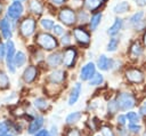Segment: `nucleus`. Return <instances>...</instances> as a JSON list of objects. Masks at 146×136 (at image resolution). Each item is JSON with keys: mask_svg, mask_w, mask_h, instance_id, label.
<instances>
[{"mask_svg": "<svg viewBox=\"0 0 146 136\" xmlns=\"http://www.w3.org/2000/svg\"><path fill=\"white\" fill-rule=\"evenodd\" d=\"M44 125H46V118H44V115L38 113L33 119H31V120L26 123L25 133H26L29 136H32L33 134H35V133L39 131L40 129L44 128Z\"/></svg>", "mask_w": 146, "mask_h": 136, "instance_id": "f03ea898", "label": "nucleus"}, {"mask_svg": "<svg viewBox=\"0 0 146 136\" xmlns=\"http://www.w3.org/2000/svg\"><path fill=\"white\" fill-rule=\"evenodd\" d=\"M13 121L8 119H0V135H6L11 133Z\"/></svg>", "mask_w": 146, "mask_h": 136, "instance_id": "5701e85b", "label": "nucleus"}, {"mask_svg": "<svg viewBox=\"0 0 146 136\" xmlns=\"http://www.w3.org/2000/svg\"><path fill=\"white\" fill-rule=\"evenodd\" d=\"M100 5L99 0H83V6L88 9V10H95L96 8H98Z\"/></svg>", "mask_w": 146, "mask_h": 136, "instance_id": "72a5a7b5", "label": "nucleus"}, {"mask_svg": "<svg viewBox=\"0 0 146 136\" xmlns=\"http://www.w3.org/2000/svg\"><path fill=\"white\" fill-rule=\"evenodd\" d=\"M58 18L62 23H64L65 25H72L75 23L76 21V16H75V13L73 9L68 8V7H65V8H62L59 10V14H58Z\"/></svg>", "mask_w": 146, "mask_h": 136, "instance_id": "423d86ee", "label": "nucleus"}, {"mask_svg": "<svg viewBox=\"0 0 146 136\" xmlns=\"http://www.w3.org/2000/svg\"><path fill=\"white\" fill-rule=\"evenodd\" d=\"M10 86L9 77L5 71H0V90H6Z\"/></svg>", "mask_w": 146, "mask_h": 136, "instance_id": "7c9ffc66", "label": "nucleus"}, {"mask_svg": "<svg viewBox=\"0 0 146 136\" xmlns=\"http://www.w3.org/2000/svg\"><path fill=\"white\" fill-rule=\"evenodd\" d=\"M60 42H62V45L63 46H68V45H71V38H70V34H64L63 37H62V40H60Z\"/></svg>", "mask_w": 146, "mask_h": 136, "instance_id": "79ce46f5", "label": "nucleus"}, {"mask_svg": "<svg viewBox=\"0 0 146 136\" xmlns=\"http://www.w3.org/2000/svg\"><path fill=\"white\" fill-rule=\"evenodd\" d=\"M139 114L141 115V117H146V102H144L140 106H139Z\"/></svg>", "mask_w": 146, "mask_h": 136, "instance_id": "de8ad7c7", "label": "nucleus"}, {"mask_svg": "<svg viewBox=\"0 0 146 136\" xmlns=\"http://www.w3.org/2000/svg\"><path fill=\"white\" fill-rule=\"evenodd\" d=\"M115 99L119 104L120 112H123V113H125L128 111H131L137 105V97L132 93H129V91L117 93L116 96H115Z\"/></svg>", "mask_w": 146, "mask_h": 136, "instance_id": "f257e3e1", "label": "nucleus"}, {"mask_svg": "<svg viewBox=\"0 0 146 136\" xmlns=\"http://www.w3.org/2000/svg\"><path fill=\"white\" fill-rule=\"evenodd\" d=\"M6 58V45L0 43V61H3Z\"/></svg>", "mask_w": 146, "mask_h": 136, "instance_id": "a18cd8bd", "label": "nucleus"}, {"mask_svg": "<svg viewBox=\"0 0 146 136\" xmlns=\"http://www.w3.org/2000/svg\"><path fill=\"white\" fill-rule=\"evenodd\" d=\"M98 133H99L102 136H116L114 125L111 123V122H108V121L102 122Z\"/></svg>", "mask_w": 146, "mask_h": 136, "instance_id": "aec40b11", "label": "nucleus"}, {"mask_svg": "<svg viewBox=\"0 0 146 136\" xmlns=\"http://www.w3.org/2000/svg\"><path fill=\"white\" fill-rule=\"evenodd\" d=\"M95 73H96V65H95L92 62H88L87 64H84V65L81 67L79 78H80L81 81H87V82H88V81L92 78V75H94Z\"/></svg>", "mask_w": 146, "mask_h": 136, "instance_id": "4468645a", "label": "nucleus"}, {"mask_svg": "<svg viewBox=\"0 0 146 136\" xmlns=\"http://www.w3.org/2000/svg\"><path fill=\"white\" fill-rule=\"evenodd\" d=\"M128 125V120H127V117H125V113L123 112H119L115 118H114V126H127Z\"/></svg>", "mask_w": 146, "mask_h": 136, "instance_id": "473e14b6", "label": "nucleus"}, {"mask_svg": "<svg viewBox=\"0 0 146 136\" xmlns=\"http://www.w3.org/2000/svg\"><path fill=\"white\" fill-rule=\"evenodd\" d=\"M120 112V109H119V104L115 99V97L113 98H110L106 103V115L108 119H112V118H115V115Z\"/></svg>", "mask_w": 146, "mask_h": 136, "instance_id": "f3484780", "label": "nucleus"}, {"mask_svg": "<svg viewBox=\"0 0 146 136\" xmlns=\"http://www.w3.org/2000/svg\"><path fill=\"white\" fill-rule=\"evenodd\" d=\"M91 136H102L99 133H96V134H94V135H91Z\"/></svg>", "mask_w": 146, "mask_h": 136, "instance_id": "5fc2aeb1", "label": "nucleus"}, {"mask_svg": "<svg viewBox=\"0 0 146 136\" xmlns=\"http://www.w3.org/2000/svg\"><path fill=\"white\" fill-rule=\"evenodd\" d=\"M140 136H146V129H145V130L141 133V135H140Z\"/></svg>", "mask_w": 146, "mask_h": 136, "instance_id": "864d4df0", "label": "nucleus"}, {"mask_svg": "<svg viewBox=\"0 0 146 136\" xmlns=\"http://www.w3.org/2000/svg\"><path fill=\"white\" fill-rule=\"evenodd\" d=\"M54 21L51 19H48V18H43L41 19V26L44 29V30H51L54 27Z\"/></svg>", "mask_w": 146, "mask_h": 136, "instance_id": "ea45409f", "label": "nucleus"}, {"mask_svg": "<svg viewBox=\"0 0 146 136\" xmlns=\"http://www.w3.org/2000/svg\"><path fill=\"white\" fill-rule=\"evenodd\" d=\"M46 63H47V65H48L49 67L56 69L57 66H59V65L63 63V55H62V53L56 51V53L49 55V56L47 57V59H46Z\"/></svg>", "mask_w": 146, "mask_h": 136, "instance_id": "a211bd4d", "label": "nucleus"}, {"mask_svg": "<svg viewBox=\"0 0 146 136\" xmlns=\"http://www.w3.org/2000/svg\"><path fill=\"white\" fill-rule=\"evenodd\" d=\"M15 1H17V2H21V1H24V0H15Z\"/></svg>", "mask_w": 146, "mask_h": 136, "instance_id": "4d7b16f0", "label": "nucleus"}, {"mask_svg": "<svg viewBox=\"0 0 146 136\" xmlns=\"http://www.w3.org/2000/svg\"><path fill=\"white\" fill-rule=\"evenodd\" d=\"M82 94V83L80 81L75 82L68 94V97H67V105L68 106H73L74 104H76V102L79 101L80 96Z\"/></svg>", "mask_w": 146, "mask_h": 136, "instance_id": "f8f14e48", "label": "nucleus"}, {"mask_svg": "<svg viewBox=\"0 0 146 136\" xmlns=\"http://www.w3.org/2000/svg\"><path fill=\"white\" fill-rule=\"evenodd\" d=\"M1 11H2V3L0 2V14H1Z\"/></svg>", "mask_w": 146, "mask_h": 136, "instance_id": "6e6d98bb", "label": "nucleus"}, {"mask_svg": "<svg viewBox=\"0 0 146 136\" xmlns=\"http://www.w3.org/2000/svg\"><path fill=\"white\" fill-rule=\"evenodd\" d=\"M39 75V70H38V66L35 65H29L25 67V70L23 71L22 73V79L23 81L26 83V85H30V83H33L36 78Z\"/></svg>", "mask_w": 146, "mask_h": 136, "instance_id": "6e6552de", "label": "nucleus"}, {"mask_svg": "<svg viewBox=\"0 0 146 136\" xmlns=\"http://www.w3.org/2000/svg\"><path fill=\"white\" fill-rule=\"evenodd\" d=\"M50 1H51L54 5H57V6H59V5H63V3H64L66 0H50Z\"/></svg>", "mask_w": 146, "mask_h": 136, "instance_id": "8fccbe9b", "label": "nucleus"}, {"mask_svg": "<svg viewBox=\"0 0 146 136\" xmlns=\"http://www.w3.org/2000/svg\"><path fill=\"white\" fill-rule=\"evenodd\" d=\"M35 26H36L35 21L33 18L27 17V18H25V19L22 21V23L19 25V31H21V33H22L23 37L27 38V37H30V35H32L34 33Z\"/></svg>", "mask_w": 146, "mask_h": 136, "instance_id": "0eeeda50", "label": "nucleus"}, {"mask_svg": "<svg viewBox=\"0 0 146 136\" xmlns=\"http://www.w3.org/2000/svg\"><path fill=\"white\" fill-rule=\"evenodd\" d=\"M114 127H115V134H116V136H131V134L128 130L127 126H123V127H121V126H114Z\"/></svg>", "mask_w": 146, "mask_h": 136, "instance_id": "c9c22d12", "label": "nucleus"}, {"mask_svg": "<svg viewBox=\"0 0 146 136\" xmlns=\"http://www.w3.org/2000/svg\"><path fill=\"white\" fill-rule=\"evenodd\" d=\"M127 128L130 131L131 136H140L144 131V126L141 123H128Z\"/></svg>", "mask_w": 146, "mask_h": 136, "instance_id": "393cba45", "label": "nucleus"}, {"mask_svg": "<svg viewBox=\"0 0 146 136\" xmlns=\"http://www.w3.org/2000/svg\"><path fill=\"white\" fill-rule=\"evenodd\" d=\"M76 56H78V53H76L75 48L67 47L63 53V64L67 69L73 67L75 64V61H76Z\"/></svg>", "mask_w": 146, "mask_h": 136, "instance_id": "9d476101", "label": "nucleus"}, {"mask_svg": "<svg viewBox=\"0 0 146 136\" xmlns=\"http://www.w3.org/2000/svg\"><path fill=\"white\" fill-rule=\"evenodd\" d=\"M124 75H125L127 81L130 83L137 85V83H141L144 81V73L139 69H135V67L128 69L124 73Z\"/></svg>", "mask_w": 146, "mask_h": 136, "instance_id": "9b49d317", "label": "nucleus"}, {"mask_svg": "<svg viewBox=\"0 0 146 136\" xmlns=\"http://www.w3.org/2000/svg\"><path fill=\"white\" fill-rule=\"evenodd\" d=\"M103 82H104V75H103L102 73L96 72V73L92 75V78L88 81V85H89L90 87H98V86L103 85Z\"/></svg>", "mask_w": 146, "mask_h": 136, "instance_id": "cd10ccee", "label": "nucleus"}, {"mask_svg": "<svg viewBox=\"0 0 146 136\" xmlns=\"http://www.w3.org/2000/svg\"><path fill=\"white\" fill-rule=\"evenodd\" d=\"M32 136H49V130L47 127H44V128L40 129L39 131H36L35 134H33Z\"/></svg>", "mask_w": 146, "mask_h": 136, "instance_id": "37998d69", "label": "nucleus"}, {"mask_svg": "<svg viewBox=\"0 0 146 136\" xmlns=\"http://www.w3.org/2000/svg\"><path fill=\"white\" fill-rule=\"evenodd\" d=\"M114 66V61L112 58L106 57L105 55H102L97 61V67L102 71H108Z\"/></svg>", "mask_w": 146, "mask_h": 136, "instance_id": "6ab92c4d", "label": "nucleus"}, {"mask_svg": "<svg viewBox=\"0 0 146 136\" xmlns=\"http://www.w3.org/2000/svg\"><path fill=\"white\" fill-rule=\"evenodd\" d=\"M48 130H49V136H62V130L56 123H51L48 127Z\"/></svg>", "mask_w": 146, "mask_h": 136, "instance_id": "e433bc0d", "label": "nucleus"}, {"mask_svg": "<svg viewBox=\"0 0 146 136\" xmlns=\"http://www.w3.org/2000/svg\"><path fill=\"white\" fill-rule=\"evenodd\" d=\"M144 45L146 46V33L144 34Z\"/></svg>", "mask_w": 146, "mask_h": 136, "instance_id": "603ef678", "label": "nucleus"}, {"mask_svg": "<svg viewBox=\"0 0 146 136\" xmlns=\"http://www.w3.org/2000/svg\"><path fill=\"white\" fill-rule=\"evenodd\" d=\"M99 1H100V2H102V1H104V0H99Z\"/></svg>", "mask_w": 146, "mask_h": 136, "instance_id": "13d9d810", "label": "nucleus"}, {"mask_svg": "<svg viewBox=\"0 0 146 136\" xmlns=\"http://www.w3.org/2000/svg\"><path fill=\"white\" fill-rule=\"evenodd\" d=\"M23 14V6L21 2H17V1H14L9 7H8V10H7V15L9 18L11 19H18Z\"/></svg>", "mask_w": 146, "mask_h": 136, "instance_id": "dca6fc26", "label": "nucleus"}, {"mask_svg": "<svg viewBox=\"0 0 146 136\" xmlns=\"http://www.w3.org/2000/svg\"><path fill=\"white\" fill-rule=\"evenodd\" d=\"M52 31H54L55 35H62V34L64 33V29H63L60 25H54Z\"/></svg>", "mask_w": 146, "mask_h": 136, "instance_id": "c03bdc74", "label": "nucleus"}, {"mask_svg": "<svg viewBox=\"0 0 146 136\" xmlns=\"http://www.w3.org/2000/svg\"><path fill=\"white\" fill-rule=\"evenodd\" d=\"M143 17H144V13H143V11H137V13H135V14L130 17V24L136 25L139 21H141Z\"/></svg>", "mask_w": 146, "mask_h": 136, "instance_id": "4c0bfd02", "label": "nucleus"}, {"mask_svg": "<svg viewBox=\"0 0 146 136\" xmlns=\"http://www.w3.org/2000/svg\"><path fill=\"white\" fill-rule=\"evenodd\" d=\"M88 14H87V11H84V10H80L79 11V21L81 22V23H86L87 21H88Z\"/></svg>", "mask_w": 146, "mask_h": 136, "instance_id": "a19ab883", "label": "nucleus"}, {"mask_svg": "<svg viewBox=\"0 0 146 136\" xmlns=\"http://www.w3.org/2000/svg\"><path fill=\"white\" fill-rule=\"evenodd\" d=\"M0 136H15L13 133H9V134H6V135H0Z\"/></svg>", "mask_w": 146, "mask_h": 136, "instance_id": "3c124183", "label": "nucleus"}, {"mask_svg": "<svg viewBox=\"0 0 146 136\" xmlns=\"http://www.w3.org/2000/svg\"><path fill=\"white\" fill-rule=\"evenodd\" d=\"M36 43L44 50H52V49L57 48V45H58L55 37L49 33H46V32L39 33L36 35Z\"/></svg>", "mask_w": 146, "mask_h": 136, "instance_id": "7ed1b4c3", "label": "nucleus"}, {"mask_svg": "<svg viewBox=\"0 0 146 136\" xmlns=\"http://www.w3.org/2000/svg\"><path fill=\"white\" fill-rule=\"evenodd\" d=\"M32 106L34 107V110L38 113L46 114L50 110L51 104H50V102L48 101L47 97H44V96H38V97H35L32 101Z\"/></svg>", "mask_w": 146, "mask_h": 136, "instance_id": "39448f33", "label": "nucleus"}, {"mask_svg": "<svg viewBox=\"0 0 146 136\" xmlns=\"http://www.w3.org/2000/svg\"><path fill=\"white\" fill-rule=\"evenodd\" d=\"M26 62V56L23 51H17L15 53V56H14V65L16 69H19L22 67Z\"/></svg>", "mask_w": 146, "mask_h": 136, "instance_id": "bb28decb", "label": "nucleus"}, {"mask_svg": "<svg viewBox=\"0 0 146 136\" xmlns=\"http://www.w3.org/2000/svg\"><path fill=\"white\" fill-rule=\"evenodd\" d=\"M129 8H130L129 3L127 1H122V2H119L117 5L114 6L113 11L115 14H124V13H127L129 10Z\"/></svg>", "mask_w": 146, "mask_h": 136, "instance_id": "2f4dec72", "label": "nucleus"}, {"mask_svg": "<svg viewBox=\"0 0 146 136\" xmlns=\"http://www.w3.org/2000/svg\"><path fill=\"white\" fill-rule=\"evenodd\" d=\"M122 24H123V21L121 19V18H115V21H114V23H113V25L108 29V31H107V33L110 34V35H115V34H117L119 33V31L121 30V27H122Z\"/></svg>", "mask_w": 146, "mask_h": 136, "instance_id": "c85d7f7f", "label": "nucleus"}, {"mask_svg": "<svg viewBox=\"0 0 146 136\" xmlns=\"http://www.w3.org/2000/svg\"><path fill=\"white\" fill-rule=\"evenodd\" d=\"M73 35H74L75 40L80 45H82V46H87L90 42V35H89V33L84 29H82V27H75L73 30Z\"/></svg>", "mask_w": 146, "mask_h": 136, "instance_id": "2eb2a0df", "label": "nucleus"}, {"mask_svg": "<svg viewBox=\"0 0 146 136\" xmlns=\"http://www.w3.org/2000/svg\"><path fill=\"white\" fill-rule=\"evenodd\" d=\"M0 31L3 35L5 39L10 40L11 38V29H10V23L7 18H2L0 21Z\"/></svg>", "mask_w": 146, "mask_h": 136, "instance_id": "4be33fe9", "label": "nucleus"}, {"mask_svg": "<svg viewBox=\"0 0 146 136\" xmlns=\"http://www.w3.org/2000/svg\"><path fill=\"white\" fill-rule=\"evenodd\" d=\"M125 117H127L128 123H141V115L139 114V112L131 110L125 112Z\"/></svg>", "mask_w": 146, "mask_h": 136, "instance_id": "b1692460", "label": "nucleus"}, {"mask_svg": "<svg viewBox=\"0 0 146 136\" xmlns=\"http://www.w3.org/2000/svg\"><path fill=\"white\" fill-rule=\"evenodd\" d=\"M143 54V47L139 42H133L130 47V55L132 58H138Z\"/></svg>", "mask_w": 146, "mask_h": 136, "instance_id": "c756f323", "label": "nucleus"}, {"mask_svg": "<svg viewBox=\"0 0 146 136\" xmlns=\"http://www.w3.org/2000/svg\"><path fill=\"white\" fill-rule=\"evenodd\" d=\"M14 56H15V46L11 40H7L6 43V63L9 73H15L16 67L14 65Z\"/></svg>", "mask_w": 146, "mask_h": 136, "instance_id": "20e7f679", "label": "nucleus"}, {"mask_svg": "<svg viewBox=\"0 0 146 136\" xmlns=\"http://www.w3.org/2000/svg\"><path fill=\"white\" fill-rule=\"evenodd\" d=\"M66 79V72L64 70H54L52 72L49 73L48 75V81L50 83V86H55V87H58L60 86Z\"/></svg>", "mask_w": 146, "mask_h": 136, "instance_id": "1a4fd4ad", "label": "nucleus"}, {"mask_svg": "<svg viewBox=\"0 0 146 136\" xmlns=\"http://www.w3.org/2000/svg\"><path fill=\"white\" fill-rule=\"evenodd\" d=\"M119 46V39L117 38H112L110 42L107 43V50L108 51H114Z\"/></svg>", "mask_w": 146, "mask_h": 136, "instance_id": "58836bf2", "label": "nucleus"}, {"mask_svg": "<svg viewBox=\"0 0 146 136\" xmlns=\"http://www.w3.org/2000/svg\"><path fill=\"white\" fill-rule=\"evenodd\" d=\"M62 136H87V134L84 129L74 126V127H64L62 130Z\"/></svg>", "mask_w": 146, "mask_h": 136, "instance_id": "412c9836", "label": "nucleus"}, {"mask_svg": "<svg viewBox=\"0 0 146 136\" xmlns=\"http://www.w3.org/2000/svg\"><path fill=\"white\" fill-rule=\"evenodd\" d=\"M145 26H146V21H145V19L139 21V22L135 25V27H136L137 30H144V29H145Z\"/></svg>", "mask_w": 146, "mask_h": 136, "instance_id": "49530a36", "label": "nucleus"}, {"mask_svg": "<svg viewBox=\"0 0 146 136\" xmlns=\"http://www.w3.org/2000/svg\"><path fill=\"white\" fill-rule=\"evenodd\" d=\"M100 19H102V14H95L92 17H91V21H90V29L91 30H96L97 26L100 24Z\"/></svg>", "mask_w": 146, "mask_h": 136, "instance_id": "f704fd0d", "label": "nucleus"}, {"mask_svg": "<svg viewBox=\"0 0 146 136\" xmlns=\"http://www.w3.org/2000/svg\"><path fill=\"white\" fill-rule=\"evenodd\" d=\"M83 118V113L81 111H72L66 114L64 119V127H74L78 126Z\"/></svg>", "mask_w": 146, "mask_h": 136, "instance_id": "ddd939ff", "label": "nucleus"}, {"mask_svg": "<svg viewBox=\"0 0 146 136\" xmlns=\"http://www.w3.org/2000/svg\"><path fill=\"white\" fill-rule=\"evenodd\" d=\"M29 8L35 15H41L43 11V6L41 5V2L39 0H31L29 3Z\"/></svg>", "mask_w": 146, "mask_h": 136, "instance_id": "a878e982", "label": "nucleus"}, {"mask_svg": "<svg viewBox=\"0 0 146 136\" xmlns=\"http://www.w3.org/2000/svg\"><path fill=\"white\" fill-rule=\"evenodd\" d=\"M136 1V5L143 7V6H146V0H135Z\"/></svg>", "mask_w": 146, "mask_h": 136, "instance_id": "09e8293b", "label": "nucleus"}]
</instances>
